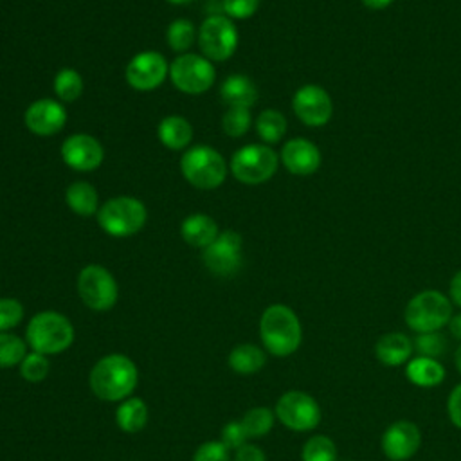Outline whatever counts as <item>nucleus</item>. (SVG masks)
<instances>
[{
	"label": "nucleus",
	"instance_id": "1",
	"mask_svg": "<svg viewBox=\"0 0 461 461\" xmlns=\"http://www.w3.org/2000/svg\"><path fill=\"white\" fill-rule=\"evenodd\" d=\"M139 382V371L133 360L121 353L101 357L88 375L90 391L103 402L126 400Z\"/></svg>",
	"mask_w": 461,
	"mask_h": 461
},
{
	"label": "nucleus",
	"instance_id": "2",
	"mask_svg": "<svg viewBox=\"0 0 461 461\" xmlns=\"http://www.w3.org/2000/svg\"><path fill=\"white\" fill-rule=\"evenodd\" d=\"M259 337L265 349L274 357L295 353L303 340L301 321L286 304H270L259 319Z\"/></svg>",
	"mask_w": 461,
	"mask_h": 461
},
{
	"label": "nucleus",
	"instance_id": "3",
	"mask_svg": "<svg viewBox=\"0 0 461 461\" xmlns=\"http://www.w3.org/2000/svg\"><path fill=\"white\" fill-rule=\"evenodd\" d=\"M25 342L31 351L41 355H58L74 342V326L59 312L45 310L31 317L25 328Z\"/></svg>",
	"mask_w": 461,
	"mask_h": 461
},
{
	"label": "nucleus",
	"instance_id": "4",
	"mask_svg": "<svg viewBox=\"0 0 461 461\" xmlns=\"http://www.w3.org/2000/svg\"><path fill=\"white\" fill-rule=\"evenodd\" d=\"M452 317V303L439 290H423L411 297L403 310L407 326L416 333L439 331Z\"/></svg>",
	"mask_w": 461,
	"mask_h": 461
},
{
	"label": "nucleus",
	"instance_id": "5",
	"mask_svg": "<svg viewBox=\"0 0 461 461\" xmlns=\"http://www.w3.org/2000/svg\"><path fill=\"white\" fill-rule=\"evenodd\" d=\"M148 218L144 203L133 196H115L97 211V223L113 238H126L139 232Z\"/></svg>",
	"mask_w": 461,
	"mask_h": 461
},
{
	"label": "nucleus",
	"instance_id": "6",
	"mask_svg": "<svg viewBox=\"0 0 461 461\" xmlns=\"http://www.w3.org/2000/svg\"><path fill=\"white\" fill-rule=\"evenodd\" d=\"M184 178L198 189H214L223 184L227 175L225 158L211 146H193L180 158Z\"/></svg>",
	"mask_w": 461,
	"mask_h": 461
},
{
	"label": "nucleus",
	"instance_id": "7",
	"mask_svg": "<svg viewBox=\"0 0 461 461\" xmlns=\"http://www.w3.org/2000/svg\"><path fill=\"white\" fill-rule=\"evenodd\" d=\"M279 157L265 144H247L230 158V171L236 180L247 185H258L274 176Z\"/></svg>",
	"mask_w": 461,
	"mask_h": 461
},
{
	"label": "nucleus",
	"instance_id": "8",
	"mask_svg": "<svg viewBox=\"0 0 461 461\" xmlns=\"http://www.w3.org/2000/svg\"><path fill=\"white\" fill-rule=\"evenodd\" d=\"M79 299L94 312L113 308L119 297L115 277L101 265H86L77 276Z\"/></svg>",
	"mask_w": 461,
	"mask_h": 461
},
{
	"label": "nucleus",
	"instance_id": "9",
	"mask_svg": "<svg viewBox=\"0 0 461 461\" xmlns=\"http://www.w3.org/2000/svg\"><path fill=\"white\" fill-rule=\"evenodd\" d=\"M169 77L180 92L200 95L212 86L216 70L205 56L184 52L169 65Z\"/></svg>",
	"mask_w": 461,
	"mask_h": 461
},
{
	"label": "nucleus",
	"instance_id": "10",
	"mask_svg": "<svg viewBox=\"0 0 461 461\" xmlns=\"http://www.w3.org/2000/svg\"><path fill=\"white\" fill-rule=\"evenodd\" d=\"M198 45L209 61L229 59L238 47V29L234 22L223 14L205 18L198 31Z\"/></svg>",
	"mask_w": 461,
	"mask_h": 461
},
{
	"label": "nucleus",
	"instance_id": "11",
	"mask_svg": "<svg viewBox=\"0 0 461 461\" xmlns=\"http://www.w3.org/2000/svg\"><path fill=\"white\" fill-rule=\"evenodd\" d=\"M276 418L290 430L304 432L321 423V407L313 396L304 391H286L276 403Z\"/></svg>",
	"mask_w": 461,
	"mask_h": 461
},
{
	"label": "nucleus",
	"instance_id": "12",
	"mask_svg": "<svg viewBox=\"0 0 461 461\" xmlns=\"http://www.w3.org/2000/svg\"><path fill=\"white\" fill-rule=\"evenodd\" d=\"M292 108L297 119L312 128L328 124L333 115V101L319 85H304L297 88L292 97Z\"/></svg>",
	"mask_w": 461,
	"mask_h": 461
},
{
	"label": "nucleus",
	"instance_id": "13",
	"mask_svg": "<svg viewBox=\"0 0 461 461\" xmlns=\"http://www.w3.org/2000/svg\"><path fill=\"white\" fill-rule=\"evenodd\" d=\"M203 265L216 276H234L241 265V236L234 230H223L203 249Z\"/></svg>",
	"mask_w": 461,
	"mask_h": 461
},
{
	"label": "nucleus",
	"instance_id": "14",
	"mask_svg": "<svg viewBox=\"0 0 461 461\" xmlns=\"http://www.w3.org/2000/svg\"><path fill=\"white\" fill-rule=\"evenodd\" d=\"M169 74V65L160 52L144 50L135 54L126 67V81L131 88L146 92L160 86Z\"/></svg>",
	"mask_w": 461,
	"mask_h": 461
},
{
	"label": "nucleus",
	"instance_id": "15",
	"mask_svg": "<svg viewBox=\"0 0 461 461\" xmlns=\"http://www.w3.org/2000/svg\"><path fill=\"white\" fill-rule=\"evenodd\" d=\"M421 445V432L409 420L393 421L382 434V452L389 461L411 459Z\"/></svg>",
	"mask_w": 461,
	"mask_h": 461
},
{
	"label": "nucleus",
	"instance_id": "16",
	"mask_svg": "<svg viewBox=\"0 0 461 461\" xmlns=\"http://www.w3.org/2000/svg\"><path fill=\"white\" fill-rule=\"evenodd\" d=\"M61 158L76 171H94L101 166L104 151L95 137L88 133H74L61 144Z\"/></svg>",
	"mask_w": 461,
	"mask_h": 461
},
{
	"label": "nucleus",
	"instance_id": "17",
	"mask_svg": "<svg viewBox=\"0 0 461 461\" xmlns=\"http://www.w3.org/2000/svg\"><path fill=\"white\" fill-rule=\"evenodd\" d=\"M23 122L34 135L49 137L58 133L67 122V110L61 103L43 97L31 103L23 113Z\"/></svg>",
	"mask_w": 461,
	"mask_h": 461
},
{
	"label": "nucleus",
	"instance_id": "18",
	"mask_svg": "<svg viewBox=\"0 0 461 461\" xmlns=\"http://www.w3.org/2000/svg\"><path fill=\"white\" fill-rule=\"evenodd\" d=\"M321 149L303 137L290 139L281 148V162L292 175H312L321 167Z\"/></svg>",
	"mask_w": 461,
	"mask_h": 461
},
{
	"label": "nucleus",
	"instance_id": "19",
	"mask_svg": "<svg viewBox=\"0 0 461 461\" xmlns=\"http://www.w3.org/2000/svg\"><path fill=\"white\" fill-rule=\"evenodd\" d=\"M412 349L414 344L407 335L400 331H391L376 340L375 357L387 367H398L411 360Z\"/></svg>",
	"mask_w": 461,
	"mask_h": 461
},
{
	"label": "nucleus",
	"instance_id": "20",
	"mask_svg": "<svg viewBox=\"0 0 461 461\" xmlns=\"http://www.w3.org/2000/svg\"><path fill=\"white\" fill-rule=\"evenodd\" d=\"M180 234L184 238L185 243H189L191 247H200L205 249L207 245H211L216 238H218V225L216 221L202 212H194L189 214L182 225H180Z\"/></svg>",
	"mask_w": 461,
	"mask_h": 461
},
{
	"label": "nucleus",
	"instance_id": "21",
	"mask_svg": "<svg viewBox=\"0 0 461 461\" xmlns=\"http://www.w3.org/2000/svg\"><path fill=\"white\" fill-rule=\"evenodd\" d=\"M220 95L229 106L249 108L258 101V88L249 76L232 74L221 83Z\"/></svg>",
	"mask_w": 461,
	"mask_h": 461
},
{
	"label": "nucleus",
	"instance_id": "22",
	"mask_svg": "<svg viewBox=\"0 0 461 461\" xmlns=\"http://www.w3.org/2000/svg\"><path fill=\"white\" fill-rule=\"evenodd\" d=\"M405 375L418 387H436L445 378V367L438 358L418 355L405 364Z\"/></svg>",
	"mask_w": 461,
	"mask_h": 461
},
{
	"label": "nucleus",
	"instance_id": "23",
	"mask_svg": "<svg viewBox=\"0 0 461 461\" xmlns=\"http://www.w3.org/2000/svg\"><path fill=\"white\" fill-rule=\"evenodd\" d=\"M157 133H158V140L166 148L178 151V149H184L191 142L193 126L182 115H167L160 121Z\"/></svg>",
	"mask_w": 461,
	"mask_h": 461
},
{
	"label": "nucleus",
	"instance_id": "24",
	"mask_svg": "<svg viewBox=\"0 0 461 461\" xmlns=\"http://www.w3.org/2000/svg\"><path fill=\"white\" fill-rule=\"evenodd\" d=\"M267 364L265 351L256 344H238L229 353V366L238 375H254Z\"/></svg>",
	"mask_w": 461,
	"mask_h": 461
},
{
	"label": "nucleus",
	"instance_id": "25",
	"mask_svg": "<svg viewBox=\"0 0 461 461\" xmlns=\"http://www.w3.org/2000/svg\"><path fill=\"white\" fill-rule=\"evenodd\" d=\"M148 414H149V411H148L146 402L142 398L133 396V398H126L119 403V407L115 411V421L122 432L133 434L146 427Z\"/></svg>",
	"mask_w": 461,
	"mask_h": 461
},
{
	"label": "nucleus",
	"instance_id": "26",
	"mask_svg": "<svg viewBox=\"0 0 461 461\" xmlns=\"http://www.w3.org/2000/svg\"><path fill=\"white\" fill-rule=\"evenodd\" d=\"M67 205L79 216H92L97 212V191L88 182H74L65 191Z\"/></svg>",
	"mask_w": 461,
	"mask_h": 461
},
{
	"label": "nucleus",
	"instance_id": "27",
	"mask_svg": "<svg viewBox=\"0 0 461 461\" xmlns=\"http://www.w3.org/2000/svg\"><path fill=\"white\" fill-rule=\"evenodd\" d=\"M256 131L267 144H276L286 133V119L281 112L267 108L256 119Z\"/></svg>",
	"mask_w": 461,
	"mask_h": 461
},
{
	"label": "nucleus",
	"instance_id": "28",
	"mask_svg": "<svg viewBox=\"0 0 461 461\" xmlns=\"http://www.w3.org/2000/svg\"><path fill=\"white\" fill-rule=\"evenodd\" d=\"M274 420H276V412L270 411L268 407H252L243 414L240 421L247 438L254 439V438L267 436L274 427Z\"/></svg>",
	"mask_w": 461,
	"mask_h": 461
},
{
	"label": "nucleus",
	"instance_id": "29",
	"mask_svg": "<svg viewBox=\"0 0 461 461\" xmlns=\"http://www.w3.org/2000/svg\"><path fill=\"white\" fill-rule=\"evenodd\" d=\"M194 38H196L194 25L187 18H176L167 25L166 40L171 50L175 52L184 54L185 50H189L191 45L194 43Z\"/></svg>",
	"mask_w": 461,
	"mask_h": 461
},
{
	"label": "nucleus",
	"instance_id": "30",
	"mask_svg": "<svg viewBox=\"0 0 461 461\" xmlns=\"http://www.w3.org/2000/svg\"><path fill=\"white\" fill-rule=\"evenodd\" d=\"M25 355L27 342L22 337L7 331L0 333V369L20 366Z\"/></svg>",
	"mask_w": 461,
	"mask_h": 461
},
{
	"label": "nucleus",
	"instance_id": "31",
	"mask_svg": "<svg viewBox=\"0 0 461 461\" xmlns=\"http://www.w3.org/2000/svg\"><path fill=\"white\" fill-rule=\"evenodd\" d=\"M54 92L65 103L76 101L83 94L81 74L74 68H61L54 77Z\"/></svg>",
	"mask_w": 461,
	"mask_h": 461
},
{
	"label": "nucleus",
	"instance_id": "32",
	"mask_svg": "<svg viewBox=\"0 0 461 461\" xmlns=\"http://www.w3.org/2000/svg\"><path fill=\"white\" fill-rule=\"evenodd\" d=\"M303 461H337V447L331 438L315 434L312 436L303 450H301Z\"/></svg>",
	"mask_w": 461,
	"mask_h": 461
},
{
	"label": "nucleus",
	"instance_id": "33",
	"mask_svg": "<svg viewBox=\"0 0 461 461\" xmlns=\"http://www.w3.org/2000/svg\"><path fill=\"white\" fill-rule=\"evenodd\" d=\"M49 371H50V362L47 355H41L36 351L27 353L20 362V375L27 382H41L47 378Z\"/></svg>",
	"mask_w": 461,
	"mask_h": 461
},
{
	"label": "nucleus",
	"instance_id": "34",
	"mask_svg": "<svg viewBox=\"0 0 461 461\" xmlns=\"http://www.w3.org/2000/svg\"><path fill=\"white\" fill-rule=\"evenodd\" d=\"M221 128L229 137H241L250 128V112L241 106H229L221 117Z\"/></svg>",
	"mask_w": 461,
	"mask_h": 461
},
{
	"label": "nucleus",
	"instance_id": "35",
	"mask_svg": "<svg viewBox=\"0 0 461 461\" xmlns=\"http://www.w3.org/2000/svg\"><path fill=\"white\" fill-rule=\"evenodd\" d=\"M416 351L420 357H430L438 358L445 351V339L439 331H429V333H418L416 339L412 340Z\"/></svg>",
	"mask_w": 461,
	"mask_h": 461
},
{
	"label": "nucleus",
	"instance_id": "36",
	"mask_svg": "<svg viewBox=\"0 0 461 461\" xmlns=\"http://www.w3.org/2000/svg\"><path fill=\"white\" fill-rule=\"evenodd\" d=\"M23 306L18 299L2 297L0 299V333L7 331L22 322Z\"/></svg>",
	"mask_w": 461,
	"mask_h": 461
},
{
	"label": "nucleus",
	"instance_id": "37",
	"mask_svg": "<svg viewBox=\"0 0 461 461\" xmlns=\"http://www.w3.org/2000/svg\"><path fill=\"white\" fill-rule=\"evenodd\" d=\"M193 461H230V454L220 439H211L196 448Z\"/></svg>",
	"mask_w": 461,
	"mask_h": 461
},
{
	"label": "nucleus",
	"instance_id": "38",
	"mask_svg": "<svg viewBox=\"0 0 461 461\" xmlns=\"http://www.w3.org/2000/svg\"><path fill=\"white\" fill-rule=\"evenodd\" d=\"M247 434L241 427V421H229L221 427L220 432V441L229 448V450H238L241 445L247 443Z\"/></svg>",
	"mask_w": 461,
	"mask_h": 461
},
{
	"label": "nucleus",
	"instance_id": "39",
	"mask_svg": "<svg viewBox=\"0 0 461 461\" xmlns=\"http://www.w3.org/2000/svg\"><path fill=\"white\" fill-rule=\"evenodd\" d=\"M259 7V0H223V11L227 18L245 20L252 16Z\"/></svg>",
	"mask_w": 461,
	"mask_h": 461
},
{
	"label": "nucleus",
	"instance_id": "40",
	"mask_svg": "<svg viewBox=\"0 0 461 461\" xmlns=\"http://www.w3.org/2000/svg\"><path fill=\"white\" fill-rule=\"evenodd\" d=\"M447 412H448V418L450 421L461 429V384H457L450 394H448V400H447Z\"/></svg>",
	"mask_w": 461,
	"mask_h": 461
},
{
	"label": "nucleus",
	"instance_id": "41",
	"mask_svg": "<svg viewBox=\"0 0 461 461\" xmlns=\"http://www.w3.org/2000/svg\"><path fill=\"white\" fill-rule=\"evenodd\" d=\"M234 461H267V456L258 445L245 443L236 450Z\"/></svg>",
	"mask_w": 461,
	"mask_h": 461
},
{
	"label": "nucleus",
	"instance_id": "42",
	"mask_svg": "<svg viewBox=\"0 0 461 461\" xmlns=\"http://www.w3.org/2000/svg\"><path fill=\"white\" fill-rule=\"evenodd\" d=\"M448 299L450 303H454L456 306L461 308V270H457L448 285Z\"/></svg>",
	"mask_w": 461,
	"mask_h": 461
},
{
	"label": "nucleus",
	"instance_id": "43",
	"mask_svg": "<svg viewBox=\"0 0 461 461\" xmlns=\"http://www.w3.org/2000/svg\"><path fill=\"white\" fill-rule=\"evenodd\" d=\"M447 326H448V330H450L452 337H454V339H457V340L461 342V312H459V313H456V315H452Z\"/></svg>",
	"mask_w": 461,
	"mask_h": 461
},
{
	"label": "nucleus",
	"instance_id": "44",
	"mask_svg": "<svg viewBox=\"0 0 461 461\" xmlns=\"http://www.w3.org/2000/svg\"><path fill=\"white\" fill-rule=\"evenodd\" d=\"M394 0H362V4L367 7V9H373V11H382L385 7H389Z\"/></svg>",
	"mask_w": 461,
	"mask_h": 461
},
{
	"label": "nucleus",
	"instance_id": "45",
	"mask_svg": "<svg viewBox=\"0 0 461 461\" xmlns=\"http://www.w3.org/2000/svg\"><path fill=\"white\" fill-rule=\"evenodd\" d=\"M454 364H456V369L461 373V344L457 346V349L454 353Z\"/></svg>",
	"mask_w": 461,
	"mask_h": 461
},
{
	"label": "nucleus",
	"instance_id": "46",
	"mask_svg": "<svg viewBox=\"0 0 461 461\" xmlns=\"http://www.w3.org/2000/svg\"><path fill=\"white\" fill-rule=\"evenodd\" d=\"M167 2H171V4H176V5H180V4H189V2H193V0H167Z\"/></svg>",
	"mask_w": 461,
	"mask_h": 461
}]
</instances>
